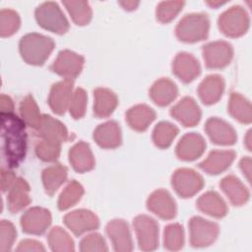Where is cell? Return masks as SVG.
<instances>
[{
  "label": "cell",
  "mask_w": 252,
  "mask_h": 252,
  "mask_svg": "<svg viewBox=\"0 0 252 252\" xmlns=\"http://www.w3.org/2000/svg\"><path fill=\"white\" fill-rule=\"evenodd\" d=\"M48 243L55 252H70L75 250L71 236L61 227L55 226L48 233Z\"/></svg>",
  "instance_id": "obj_35"
},
{
  "label": "cell",
  "mask_w": 252,
  "mask_h": 252,
  "mask_svg": "<svg viewBox=\"0 0 252 252\" xmlns=\"http://www.w3.org/2000/svg\"><path fill=\"white\" fill-rule=\"evenodd\" d=\"M155 118L156 112L146 104H137L126 112V120L129 126L136 131H145Z\"/></svg>",
  "instance_id": "obj_28"
},
{
  "label": "cell",
  "mask_w": 252,
  "mask_h": 252,
  "mask_svg": "<svg viewBox=\"0 0 252 252\" xmlns=\"http://www.w3.org/2000/svg\"><path fill=\"white\" fill-rule=\"evenodd\" d=\"M232 55V46L226 41H213L203 47V57L208 68L220 69L227 66Z\"/></svg>",
  "instance_id": "obj_9"
},
{
  "label": "cell",
  "mask_w": 252,
  "mask_h": 252,
  "mask_svg": "<svg viewBox=\"0 0 252 252\" xmlns=\"http://www.w3.org/2000/svg\"><path fill=\"white\" fill-rule=\"evenodd\" d=\"M61 144L51 142L48 140H42L35 146L36 156L44 161H53L60 155Z\"/></svg>",
  "instance_id": "obj_41"
},
{
  "label": "cell",
  "mask_w": 252,
  "mask_h": 252,
  "mask_svg": "<svg viewBox=\"0 0 252 252\" xmlns=\"http://www.w3.org/2000/svg\"><path fill=\"white\" fill-rule=\"evenodd\" d=\"M148 209L163 220L173 219L176 215V204L172 196L163 189L154 191L147 201Z\"/></svg>",
  "instance_id": "obj_14"
},
{
  "label": "cell",
  "mask_w": 252,
  "mask_h": 252,
  "mask_svg": "<svg viewBox=\"0 0 252 252\" xmlns=\"http://www.w3.org/2000/svg\"><path fill=\"white\" fill-rule=\"evenodd\" d=\"M8 209L11 213H18L25 209L30 203V186L24 178H17L9 189Z\"/></svg>",
  "instance_id": "obj_23"
},
{
  "label": "cell",
  "mask_w": 252,
  "mask_h": 252,
  "mask_svg": "<svg viewBox=\"0 0 252 252\" xmlns=\"http://www.w3.org/2000/svg\"><path fill=\"white\" fill-rule=\"evenodd\" d=\"M220 30L228 36L236 37L246 32L249 28V17L241 6H233L224 11L219 18Z\"/></svg>",
  "instance_id": "obj_5"
},
{
  "label": "cell",
  "mask_w": 252,
  "mask_h": 252,
  "mask_svg": "<svg viewBox=\"0 0 252 252\" xmlns=\"http://www.w3.org/2000/svg\"><path fill=\"white\" fill-rule=\"evenodd\" d=\"M133 225L140 249L144 251L155 250L158 245V222L149 216L140 215L134 219Z\"/></svg>",
  "instance_id": "obj_6"
},
{
  "label": "cell",
  "mask_w": 252,
  "mask_h": 252,
  "mask_svg": "<svg viewBox=\"0 0 252 252\" xmlns=\"http://www.w3.org/2000/svg\"><path fill=\"white\" fill-rule=\"evenodd\" d=\"M63 5L68 10L75 24L84 26L91 21L92 9L87 1H64Z\"/></svg>",
  "instance_id": "obj_37"
},
{
  "label": "cell",
  "mask_w": 252,
  "mask_h": 252,
  "mask_svg": "<svg viewBox=\"0 0 252 252\" xmlns=\"http://www.w3.org/2000/svg\"><path fill=\"white\" fill-rule=\"evenodd\" d=\"M119 4L126 10H134L139 5L138 1H120Z\"/></svg>",
  "instance_id": "obj_49"
},
{
  "label": "cell",
  "mask_w": 252,
  "mask_h": 252,
  "mask_svg": "<svg viewBox=\"0 0 252 252\" xmlns=\"http://www.w3.org/2000/svg\"><path fill=\"white\" fill-rule=\"evenodd\" d=\"M178 94L176 85L167 78H161L156 81L150 90V96L152 100L159 105L164 106L175 99Z\"/></svg>",
  "instance_id": "obj_26"
},
{
  "label": "cell",
  "mask_w": 252,
  "mask_h": 252,
  "mask_svg": "<svg viewBox=\"0 0 252 252\" xmlns=\"http://www.w3.org/2000/svg\"><path fill=\"white\" fill-rule=\"evenodd\" d=\"M225 2H221V1H207V4H209L212 7H218L220 5L224 4Z\"/></svg>",
  "instance_id": "obj_51"
},
{
  "label": "cell",
  "mask_w": 252,
  "mask_h": 252,
  "mask_svg": "<svg viewBox=\"0 0 252 252\" xmlns=\"http://www.w3.org/2000/svg\"><path fill=\"white\" fill-rule=\"evenodd\" d=\"M36 131L43 140L61 144L68 139V132L64 124L47 114L42 115L41 123Z\"/></svg>",
  "instance_id": "obj_25"
},
{
  "label": "cell",
  "mask_w": 252,
  "mask_h": 252,
  "mask_svg": "<svg viewBox=\"0 0 252 252\" xmlns=\"http://www.w3.org/2000/svg\"><path fill=\"white\" fill-rule=\"evenodd\" d=\"M66 226L76 235L95 229L99 225L98 218L91 211L80 209L68 213L64 217Z\"/></svg>",
  "instance_id": "obj_12"
},
{
  "label": "cell",
  "mask_w": 252,
  "mask_h": 252,
  "mask_svg": "<svg viewBox=\"0 0 252 252\" xmlns=\"http://www.w3.org/2000/svg\"><path fill=\"white\" fill-rule=\"evenodd\" d=\"M23 119L14 113H1L3 152L8 166L17 167L27 152V133Z\"/></svg>",
  "instance_id": "obj_1"
},
{
  "label": "cell",
  "mask_w": 252,
  "mask_h": 252,
  "mask_svg": "<svg viewBox=\"0 0 252 252\" xmlns=\"http://www.w3.org/2000/svg\"><path fill=\"white\" fill-rule=\"evenodd\" d=\"M84 194L83 186L76 180L70 181L61 192L58 199V208L61 211L67 210L78 203Z\"/></svg>",
  "instance_id": "obj_36"
},
{
  "label": "cell",
  "mask_w": 252,
  "mask_h": 252,
  "mask_svg": "<svg viewBox=\"0 0 252 252\" xmlns=\"http://www.w3.org/2000/svg\"><path fill=\"white\" fill-rule=\"evenodd\" d=\"M94 139L101 148H116L121 144L120 127L115 121H106L95 128Z\"/></svg>",
  "instance_id": "obj_21"
},
{
  "label": "cell",
  "mask_w": 252,
  "mask_h": 252,
  "mask_svg": "<svg viewBox=\"0 0 252 252\" xmlns=\"http://www.w3.org/2000/svg\"><path fill=\"white\" fill-rule=\"evenodd\" d=\"M178 134V128L170 122H159L153 131V141L158 148L164 149L171 145Z\"/></svg>",
  "instance_id": "obj_34"
},
{
  "label": "cell",
  "mask_w": 252,
  "mask_h": 252,
  "mask_svg": "<svg viewBox=\"0 0 252 252\" xmlns=\"http://www.w3.org/2000/svg\"><path fill=\"white\" fill-rule=\"evenodd\" d=\"M105 229L115 251L128 252L133 249L130 229L125 220L121 219L112 220L106 224Z\"/></svg>",
  "instance_id": "obj_13"
},
{
  "label": "cell",
  "mask_w": 252,
  "mask_h": 252,
  "mask_svg": "<svg viewBox=\"0 0 252 252\" xmlns=\"http://www.w3.org/2000/svg\"><path fill=\"white\" fill-rule=\"evenodd\" d=\"M206 142L198 133L185 134L176 146V155L182 160H194L204 153Z\"/></svg>",
  "instance_id": "obj_17"
},
{
  "label": "cell",
  "mask_w": 252,
  "mask_h": 252,
  "mask_svg": "<svg viewBox=\"0 0 252 252\" xmlns=\"http://www.w3.org/2000/svg\"><path fill=\"white\" fill-rule=\"evenodd\" d=\"M94 113L97 117H107L118 104V99L116 94L105 88H97L94 91Z\"/></svg>",
  "instance_id": "obj_29"
},
{
  "label": "cell",
  "mask_w": 252,
  "mask_h": 252,
  "mask_svg": "<svg viewBox=\"0 0 252 252\" xmlns=\"http://www.w3.org/2000/svg\"><path fill=\"white\" fill-rule=\"evenodd\" d=\"M87 106V94L82 88H78L71 98L69 104V112L75 118L79 119L85 115Z\"/></svg>",
  "instance_id": "obj_42"
},
{
  "label": "cell",
  "mask_w": 252,
  "mask_h": 252,
  "mask_svg": "<svg viewBox=\"0 0 252 252\" xmlns=\"http://www.w3.org/2000/svg\"><path fill=\"white\" fill-rule=\"evenodd\" d=\"M224 90V81L221 76L213 74L207 76L199 85L198 94L205 104L216 103Z\"/></svg>",
  "instance_id": "obj_20"
},
{
  "label": "cell",
  "mask_w": 252,
  "mask_h": 252,
  "mask_svg": "<svg viewBox=\"0 0 252 252\" xmlns=\"http://www.w3.org/2000/svg\"><path fill=\"white\" fill-rule=\"evenodd\" d=\"M16 176L13 171L9 168H1V190L2 192H6L11 188V186L16 181Z\"/></svg>",
  "instance_id": "obj_45"
},
{
  "label": "cell",
  "mask_w": 252,
  "mask_h": 252,
  "mask_svg": "<svg viewBox=\"0 0 252 252\" xmlns=\"http://www.w3.org/2000/svg\"><path fill=\"white\" fill-rule=\"evenodd\" d=\"M235 158L233 151H213L199 163L200 168L209 174H219L229 167Z\"/></svg>",
  "instance_id": "obj_22"
},
{
  "label": "cell",
  "mask_w": 252,
  "mask_h": 252,
  "mask_svg": "<svg viewBox=\"0 0 252 252\" xmlns=\"http://www.w3.org/2000/svg\"><path fill=\"white\" fill-rule=\"evenodd\" d=\"M219 225L201 217H193L189 221L190 243L194 247L211 245L219 235Z\"/></svg>",
  "instance_id": "obj_7"
},
{
  "label": "cell",
  "mask_w": 252,
  "mask_h": 252,
  "mask_svg": "<svg viewBox=\"0 0 252 252\" xmlns=\"http://www.w3.org/2000/svg\"><path fill=\"white\" fill-rule=\"evenodd\" d=\"M42 243L33 239H25L20 242L17 251H44Z\"/></svg>",
  "instance_id": "obj_46"
},
{
  "label": "cell",
  "mask_w": 252,
  "mask_h": 252,
  "mask_svg": "<svg viewBox=\"0 0 252 252\" xmlns=\"http://www.w3.org/2000/svg\"><path fill=\"white\" fill-rule=\"evenodd\" d=\"M73 85L72 79H64L52 86L48 96V103L55 113L63 114L69 107L73 95Z\"/></svg>",
  "instance_id": "obj_15"
},
{
  "label": "cell",
  "mask_w": 252,
  "mask_h": 252,
  "mask_svg": "<svg viewBox=\"0 0 252 252\" xmlns=\"http://www.w3.org/2000/svg\"><path fill=\"white\" fill-rule=\"evenodd\" d=\"M0 105H1V113H13L14 110V103L10 96L2 94L0 97Z\"/></svg>",
  "instance_id": "obj_47"
},
{
  "label": "cell",
  "mask_w": 252,
  "mask_h": 252,
  "mask_svg": "<svg viewBox=\"0 0 252 252\" xmlns=\"http://www.w3.org/2000/svg\"><path fill=\"white\" fill-rule=\"evenodd\" d=\"M80 249L83 252H103L107 251V246L104 238L98 233H91L85 236L80 243Z\"/></svg>",
  "instance_id": "obj_44"
},
{
  "label": "cell",
  "mask_w": 252,
  "mask_h": 252,
  "mask_svg": "<svg viewBox=\"0 0 252 252\" xmlns=\"http://www.w3.org/2000/svg\"><path fill=\"white\" fill-rule=\"evenodd\" d=\"M206 132L210 139L218 145H232L236 141V133L234 129L225 121L211 117L205 125Z\"/></svg>",
  "instance_id": "obj_18"
},
{
  "label": "cell",
  "mask_w": 252,
  "mask_h": 252,
  "mask_svg": "<svg viewBox=\"0 0 252 252\" xmlns=\"http://www.w3.org/2000/svg\"><path fill=\"white\" fill-rule=\"evenodd\" d=\"M20 53L23 59L32 65H42L54 48V41L49 36L32 32L20 40Z\"/></svg>",
  "instance_id": "obj_2"
},
{
  "label": "cell",
  "mask_w": 252,
  "mask_h": 252,
  "mask_svg": "<svg viewBox=\"0 0 252 252\" xmlns=\"http://www.w3.org/2000/svg\"><path fill=\"white\" fill-rule=\"evenodd\" d=\"M35 19L40 27L62 34L69 30V23L57 3L48 1L35 9Z\"/></svg>",
  "instance_id": "obj_4"
},
{
  "label": "cell",
  "mask_w": 252,
  "mask_h": 252,
  "mask_svg": "<svg viewBox=\"0 0 252 252\" xmlns=\"http://www.w3.org/2000/svg\"><path fill=\"white\" fill-rule=\"evenodd\" d=\"M51 223L50 212L44 208L29 209L21 218V225L25 232L31 234L43 233Z\"/></svg>",
  "instance_id": "obj_11"
},
{
  "label": "cell",
  "mask_w": 252,
  "mask_h": 252,
  "mask_svg": "<svg viewBox=\"0 0 252 252\" xmlns=\"http://www.w3.org/2000/svg\"><path fill=\"white\" fill-rule=\"evenodd\" d=\"M228 112L241 123H250L252 120L251 104L247 98L238 93H232L228 102Z\"/></svg>",
  "instance_id": "obj_32"
},
{
  "label": "cell",
  "mask_w": 252,
  "mask_h": 252,
  "mask_svg": "<svg viewBox=\"0 0 252 252\" xmlns=\"http://www.w3.org/2000/svg\"><path fill=\"white\" fill-rule=\"evenodd\" d=\"M20 17L17 12L11 9H2L0 12V33L1 36H10L20 27Z\"/></svg>",
  "instance_id": "obj_39"
},
{
  "label": "cell",
  "mask_w": 252,
  "mask_h": 252,
  "mask_svg": "<svg viewBox=\"0 0 252 252\" xmlns=\"http://www.w3.org/2000/svg\"><path fill=\"white\" fill-rule=\"evenodd\" d=\"M183 1H162L157 7V19L160 23H168L173 20L184 6Z\"/></svg>",
  "instance_id": "obj_40"
},
{
  "label": "cell",
  "mask_w": 252,
  "mask_h": 252,
  "mask_svg": "<svg viewBox=\"0 0 252 252\" xmlns=\"http://www.w3.org/2000/svg\"><path fill=\"white\" fill-rule=\"evenodd\" d=\"M17 231L15 226L9 220H1L0 222V251H9L16 239Z\"/></svg>",
  "instance_id": "obj_43"
},
{
  "label": "cell",
  "mask_w": 252,
  "mask_h": 252,
  "mask_svg": "<svg viewBox=\"0 0 252 252\" xmlns=\"http://www.w3.org/2000/svg\"><path fill=\"white\" fill-rule=\"evenodd\" d=\"M83 66V56L71 50H62L58 53L50 68L54 73L66 79H73L81 73Z\"/></svg>",
  "instance_id": "obj_10"
},
{
  "label": "cell",
  "mask_w": 252,
  "mask_h": 252,
  "mask_svg": "<svg viewBox=\"0 0 252 252\" xmlns=\"http://www.w3.org/2000/svg\"><path fill=\"white\" fill-rule=\"evenodd\" d=\"M197 207L203 213L215 218H222L227 213V207L224 201L215 191L204 193L198 199Z\"/></svg>",
  "instance_id": "obj_30"
},
{
  "label": "cell",
  "mask_w": 252,
  "mask_h": 252,
  "mask_svg": "<svg viewBox=\"0 0 252 252\" xmlns=\"http://www.w3.org/2000/svg\"><path fill=\"white\" fill-rule=\"evenodd\" d=\"M245 144L249 151H251V131H248L245 137Z\"/></svg>",
  "instance_id": "obj_50"
},
{
  "label": "cell",
  "mask_w": 252,
  "mask_h": 252,
  "mask_svg": "<svg viewBox=\"0 0 252 252\" xmlns=\"http://www.w3.org/2000/svg\"><path fill=\"white\" fill-rule=\"evenodd\" d=\"M210 21L204 13H192L184 16L176 26L175 33L179 40L196 42L208 36Z\"/></svg>",
  "instance_id": "obj_3"
},
{
  "label": "cell",
  "mask_w": 252,
  "mask_h": 252,
  "mask_svg": "<svg viewBox=\"0 0 252 252\" xmlns=\"http://www.w3.org/2000/svg\"><path fill=\"white\" fill-rule=\"evenodd\" d=\"M69 160L78 172H86L94 168V158L89 144L81 141L75 144L69 152Z\"/></svg>",
  "instance_id": "obj_24"
},
{
  "label": "cell",
  "mask_w": 252,
  "mask_h": 252,
  "mask_svg": "<svg viewBox=\"0 0 252 252\" xmlns=\"http://www.w3.org/2000/svg\"><path fill=\"white\" fill-rule=\"evenodd\" d=\"M164 247L168 250L176 251L183 247L184 230L179 223L168 224L163 231Z\"/></svg>",
  "instance_id": "obj_38"
},
{
  "label": "cell",
  "mask_w": 252,
  "mask_h": 252,
  "mask_svg": "<svg viewBox=\"0 0 252 252\" xmlns=\"http://www.w3.org/2000/svg\"><path fill=\"white\" fill-rule=\"evenodd\" d=\"M20 113L23 121L30 127L37 130L42 119L37 104L32 95H27L20 104Z\"/></svg>",
  "instance_id": "obj_33"
},
{
  "label": "cell",
  "mask_w": 252,
  "mask_h": 252,
  "mask_svg": "<svg viewBox=\"0 0 252 252\" xmlns=\"http://www.w3.org/2000/svg\"><path fill=\"white\" fill-rule=\"evenodd\" d=\"M171 116L185 127H192L201 119V109L197 102L189 96L183 97L170 110Z\"/></svg>",
  "instance_id": "obj_16"
},
{
  "label": "cell",
  "mask_w": 252,
  "mask_h": 252,
  "mask_svg": "<svg viewBox=\"0 0 252 252\" xmlns=\"http://www.w3.org/2000/svg\"><path fill=\"white\" fill-rule=\"evenodd\" d=\"M220 185L232 205L242 206L248 201L249 192L236 176L227 175L223 177Z\"/></svg>",
  "instance_id": "obj_27"
},
{
  "label": "cell",
  "mask_w": 252,
  "mask_h": 252,
  "mask_svg": "<svg viewBox=\"0 0 252 252\" xmlns=\"http://www.w3.org/2000/svg\"><path fill=\"white\" fill-rule=\"evenodd\" d=\"M240 168L242 172L245 174L248 181L251 179V158L249 157H245L240 160Z\"/></svg>",
  "instance_id": "obj_48"
},
{
  "label": "cell",
  "mask_w": 252,
  "mask_h": 252,
  "mask_svg": "<svg viewBox=\"0 0 252 252\" xmlns=\"http://www.w3.org/2000/svg\"><path fill=\"white\" fill-rule=\"evenodd\" d=\"M171 184L179 196L188 198L194 196L203 188L204 179L191 168H179L174 171Z\"/></svg>",
  "instance_id": "obj_8"
},
{
  "label": "cell",
  "mask_w": 252,
  "mask_h": 252,
  "mask_svg": "<svg viewBox=\"0 0 252 252\" xmlns=\"http://www.w3.org/2000/svg\"><path fill=\"white\" fill-rule=\"evenodd\" d=\"M67 174V167L60 163H56L45 168L42 172V182L45 192L48 195H53L65 182Z\"/></svg>",
  "instance_id": "obj_31"
},
{
  "label": "cell",
  "mask_w": 252,
  "mask_h": 252,
  "mask_svg": "<svg viewBox=\"0 0 252 252\" xmlns=\"http://www.w3.org/2000/svg\"><path fill=\"white\" fill-rule=\"evenodd\" d=\"M172 69L175 76L184 83L192 82L201 72L198 60L192 54L187 52H180L175 56Z\"/></svg>",
  "instance_id": "obj_19"
}]
</instances>
